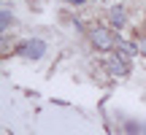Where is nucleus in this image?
I'll use <instances>...</instances> for the list:
<instances>
[{
  "label": "nucleus",
  "mask_w": 146,
  "mask_h": 135,
  "mask_svg": "<svg viewBox=\"0 0 146 135\" xmlns=\"http://www.w3.org/2000/svg\"><path fill=\"white\" fill-rule=\"evenodd\" d=\"M89 41H92L95 49H100V52H114L116 49V35L111 30H106V27H95L92 32H89Z\"/></svg>",
  "instance_id": "f257e3e1"
},
{
  "label": "nucleus",
  "mask_w": 146,
  "mask_h": 135,
  "mask_svg": "<svg viewBox=\"0 0 146 135\" xmlns=\"http://www.w3.org/2000/svg\"><path fill=\"white\" fill-rule=\"evenodd\" d=\"M103 65H106V70H108L111 76H116V78L130 73V60H127V57H122L119 52H106Z\"/></svg>",
  "instance_id": "f03ea898"
},
{
  "label": "nucleus",
  "mask_w": 146,
  "mask_h": 135,
  "mask_svg": "<svg viewBox=\"0 0 146 135\" xmlns=\"http://www.w3.org/2000/svg\"><path fill=\"white\" fill-rule=\"evenodd\" d=\"M43 52H46V43L41 41V38H30V41H25L19 49H16V54L25 60H41Z\"/></svg>",
  "instance_id": "7ed1b4c3"
},
{
  "label": "nucleus",
  "mask_w": 146,
  "mask_h": 135,
  "mask_svg": "<svg viewBox=\"0 0 146 135\" xmlns=\"http://www.w3.org/2000/svg\"><path fill=\"white\" fill-rule=\"evenodd\" d=\"M108 19H111V24L114 27H122L127 22V16H125V8H122V5H114V8L108 11Z\"/></svg>",
  "instance_id": "20e7f679"
},
{
  "label": "nucleus",
  "mask_w": 146,
  "mask_h": 135,
  "mask_svg": "<svg viewBox=\"0 0 146 135\" xmlns=\"http://www.w3.org/2000/svg\"><path fill=\"white\" fill-rule=\"evenodd\" d=\"M8 24H11V11L8 8H3V11H0V30H8Z\"/></svg>",
  "instance_id": "39448f33"
},
{
  "label": "nucleus",
  "mask_w": 146,
  "mask_h": 135,
  "mask_svg": "<svg viewBox=\"0 0 146 135\" xmlns=\"http://www.w3.org/2000/svg\"><path fill=\"white\" fill-rule=\"evenodd\" d=\"M138 52H141V54H143V57H146V38H143V41H141V43H138Z\"/></svg>",
  "instance_id": "423d86ee"
}]
</instances>
